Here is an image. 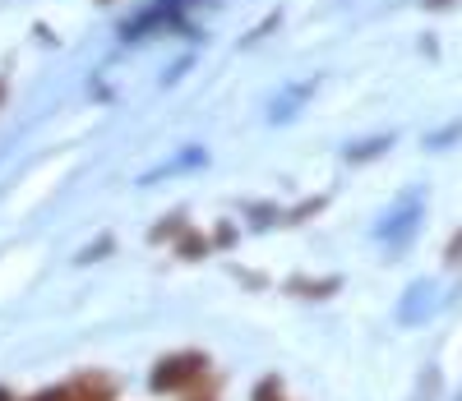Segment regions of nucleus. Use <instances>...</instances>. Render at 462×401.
<instances>
[{"mask_svg": "<svg viewBox=\"0 0 462 401\" xmlns=\"http://www.w3.org/2000/svg\"><path fill=\"white\" fill-rule=\"evenodd\" d=\"M199 378H208V360L199 351H180V355H167L158 369H152V392H185L195 387Z\"/></svg>", "mask_w": 462, "mask_h": 401, "instance_id": "nucleus-1", "label": "nucleus"}, {"mask_svg": "<svg viewBox=\"0 0 462 401\" xmlns=\"http://www.w3.org/2000/svg\"><path fill=\"white\" fill-rule=\"evenodd\" d=\"M28 401H116V383L106 374H79V378H69L60 387H47V392H37Z\"/></svg>", "mask_w": 462, "mask_h": 401, "instance_id": "nucleus-2", "label": "nucleus"}, {"mask_svg": "<svg viewBox=\"0 0 462 401\" xmlns=\"http://www.w3.org/2000/svg\"><path fill=\"white\" fill-rule=\"evenodd\" d=\"M254 401H282V383H278V378H268V383H259Z\"/></svg>", "mask_w": 462, "mask_h": 401, "instance_id": "nucleus-3", "label": "nucleus"}, {"mask_svg": "<svg viewBox=\"0 0 462 401\" xmlns=\"http://www.w3.org/2000/svg\"><path fill=\"white\" fill-rule=\"evenodd\" d=\"M0 401H14V396H10V392H5V387H0Z\"/></svg>", "mask_w": 462, "mask_h": 401, "instance_id": "nucleus-4", "label": "nucleus"}]
</instances>
